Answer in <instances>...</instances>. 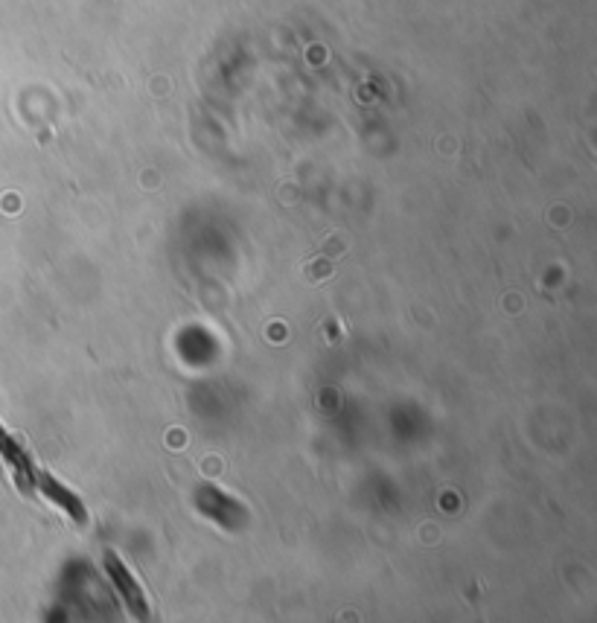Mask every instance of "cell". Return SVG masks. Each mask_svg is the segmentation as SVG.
I'll return each mask as SVG.
<instances>
[{
    "label": "cell",
    "mask_w": 597,
    "mask_h": 623,
    "mask_svg": "<svg viewBox=\"0 0 597 623\" xmlns=\"http://www.w3.org/2000/svg\"><path fill=\"white\" fill-rule=\"evenodd\" d=\"M102 565H105V571H108V577H111L114 589L120 591V597H123L126 609L132 612L137 621H149V603H146V594H143V589H140L137 577H134L132 571L126 568V562L117 557L114 551H105Z\"/></svg>",
    "instance_id": "1"
},
{
    "label": "cell",
    "mask_w": 597,
    "mask_h": 623,
    "mask_svg": "<svg viewBox=\"0 0 597 623\" xmlns=\"http://www.w3.org/2000/svg\"><path fill=\"white\" fill-rule=\"evenodd\" d=\"M196 507L207 519H213L216 525L228 527V530H236V527H242L248 522V510L236 498L225 495L216 487H199L196 490Z\"/></svg>",
    "instance_id": "2"
},
{
    "label": "cell",
    "mask_w": 597,
    "mask_h": 623,
    "mask_svg": "<svg viewBox=\"0 0 597 623\" xmlns=\"http://www.w3.org/2000/svg\"><path fill=\"white\" fill-rule=\"evenodd\" d=\"M0 458L9 466V472H12V478H15V484L21 490H35V472H38V466H35L33 455L24 449V443L12 431H6L3 426H0Z\"/></svg>",
    "instance_id": "3"
},
{
    "label": "cell",
    "mask_w": 597,
    "mask_h": 623,
    "mask_svg": "<svg viewBox=\"0 0 597 623\" xmlns=\"http://www.w3.org/2000/svg\"><path fill=\"white\" fill-rule=\"evenodd\" d=\"M35 490L41 492V495H47L56 507H62L76 525H88V510H85L82 498L70 487H65L59 478H53L50 472H44V469L35 472Z\"/></svg>",
    "instance_id": "4"
}]
</instances>
